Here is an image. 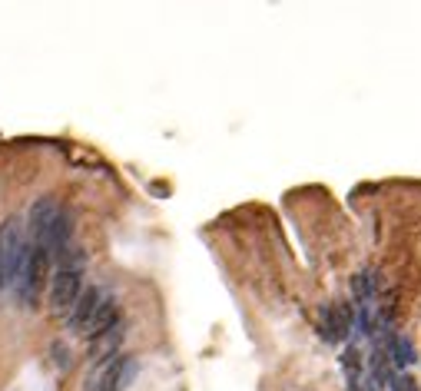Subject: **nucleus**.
Returning a JSON list of instances; mask_svg holds the SVG:
<instances>
[{
    "instance_id": "nucleus-1",
    "label": "nucleus",
    "mask_w": 421,
    "mask_h": 391,
    "mask_svg": "<svg viewBox=\"0 0 421 391\" xmlns=\"http://www.w3.org/2000/svg\"><path fill=\"white\" fill-rule=\"evenodd\" d=\"M27 249H30V239H27L24 223L13 216L0 225V279L4 285H17L20 269H24Z\"/></svg>"
},
{
    "instance_id": "nucleus-2",
    "label": "nucleus",
    "mask_w": 421,
    "mask_h": 391,
    "mask_svg": "<svg viewBox=\"0 0 421 391\" xmlns=\"http://www.w3.org/2000/svg\"><path fill=\"white\" fill-rule=\"evenodd\" d=\"M50 265H53V256L44 246L27 249L24 269H20V279H17V292H20V302L27 308H37V302H40V292L50 282Z\"/></svg>"
},
{
    "instance_id": "nucleus-3",
    "label": "nucleus",
    "mask_w": 421,
    "mask_h": 391,
    "mask_svg": "<svg viewBox=\"0 0 421 391\" xmlns=\"http://www.w3.org/2000/svg\"><path fill=\"white\" fill-rule=\"evenodd\" d=\"M83 292L80 272L77 269H57L50 275V312L53 315H70V308L77 305V298Z\"/></svg>"
},
{
    "instance_id": "nucleus-4",
    "label": "nucleus",
    "mask_w": 421,
    "mask_h": 391,
    "mask_svg": "<svg viewBox=\"0 0 421 391\" xmlns=\"http://www.w3.org/2000/svg\"><path fill=\"white\" fill-rule=\"evenodd\" d=\"M60 216V202L53 196H44V199H37L30 206V216H27V239H30V246H44V239H47L50 225L53 219Z\"/></svg>"
},
{
    "instance_id": "nucleus-5",
    "label": "nucleus",
    "mask_w": 421,
    "mask_h": 391,
    "mask_svg": "<svg viewBox=\"0 0 421 391\" xmlns=\"http://www.w3.org/2000/svg\"><path fill=\"white\" fill-rule=\"evenodd\" d=\"M136 371V362L133 358H123V355H113L110 362L103 365L100 378H96V391H123Z\"/></svg>"
},
{
    "instance_id": "nucleus-6",
    "label": "nucleus",
    "mask_w": 421,
    "mask_h": 391,
    "mask_svg": "<svg viewBox=\"0 0 421 391\" xmlns=\"http://www.w3.org/2000/svg\"><path fill=\"white\" fill-rule=\"evenodd\" d=\"M103 292L100 289H83L80 292V298H77V305L70 308V315H67V325H70L73 332H86V325L93 322V315H96V308L103 305Z\"/></svg>"
},
{
    "instance_id": "nucleus-7",
    "label": "nucleus",
    "mask_w": 421,
    "mask_h": 391,
    "mask_svg": "<svg viewBox=\"0 0 421 391\" xmlns=\"http://www.w3.org/2000/svg\"><path fill=\"white\" fill-rule=\"evenodd\" d=\"M322 332H325L328 342H345L351 332V312L349 305H328L325 312H322Z\"/></svg>"
},
{
    "instance_id": "nucleus-8",
    "label": "nucleus",
    "mask_w": 421,
    "mask_h": 391,
    "mask_svg": "<svg viewBox=\"0 0 421 391\" xmlns=\"http://www.w3.org/2000/svg\"><path fill=\"white\" fill-rule=\"evenodd\" d=\"M70 236H73V216L67 213V209H60V216L53 219V225H50V232H47V239H44V249L57 259L60 252L70 246Z\"/></svg>"
},
{
    "instance_id": "nucleus-9",
    "label": "nucleus",
    "mask_w": 421,
    "mask_h": 391,
    "mask_svg": "<svg viewBox=\"0 0 421 391\" xmlns=\"http://www.w3.org/2000/svg\"><path fill=\"white\" fill-rule=\"evenodd\" d=\"M119 325V305L113 302V298H103V305L96 308V315H93V322L86 325V338L93 342V338H100V335H106V332H113Z\"/></svg>"
},
{
    "instance_id": "nucleus-10",
    "label": "nucleus",
    "mask_w": 421,
    "mask_h": 391,
    "mask_svg": "<svg viewBox=\"0 0 421 391\" xmlns=\"http://www.w3.org/2000/svg\"><path fill=\"white\" fill-rule=\"evenodd\" d=\"M119 338H123V329H113V332H106V335H100V338H93V345H90V358L93 362H110V358L117 355V345H119Z\"/></svg>"
},
{
    "instance_id": "nucleus-11",
    "label": "nucleus",
    "mask_w": 421,
    "mask_h": 391,
    "mask_svg": "<svg viewBox=\"0 0 421 391\" xmlns=\"http://www.w3.org/2000/svg\"><path fill=\"white\" fill-rule=\"evenodd\" d=\"M391 358H395V365H401V368L415 362V348H411L408 338H401V335L391 338Z\"/></svg>"
},
{
    "instance_id": "nucleus-12",
    "label": "nucleus",
    "mask_w": 421,
    "mask_h": 391,
    "mask_svg": "<svg viewBox=\"0 0 421 391\" xmlns=\"http://www.w3.org/2000/svg\"><path fill=\"white\" fill-rule=\"evenodd\" d=\"M351 289H355V298H358V302L365 305V302H368V279L358 272L355 279H351Z\"/></svg>"
},
{
    "instance_id": "nucleus-13",
    "label": "nucleus",
    "mask_w": 421,
    "mask_h": 391,
    "mask_svg": "<svg viewBox=\"0 0 421 391\" xmlns=\"http://www.w3.org/2000/svg\"><path fill=\"white\" fill-rule=\"evenodd\" d=\"M50 352H53V362H57V368L70 365V352H67V345H63V342H53V348H50Z\"/></svg>"
},
{
    "instance_id": "nucleus-14",
    "label": "nucleus",
    "mask_w": 421,
    "mask_h": 391,
    "mask_svg": "<svg viewBox=\"0 0 421 391\" xmlns=\"http://www.w3.org/2000/svg\"><path fill=\"white\" fill-rule=\"evenodd\" d=\"M0 289H4V279H0Z\"/></svg>"
}]
</instances>
